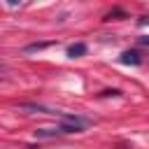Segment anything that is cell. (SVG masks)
<instances>
[{
    "mask_svg": "<svg viewBox=\"0 0 149 149\" xmlns=\"http://www.w3.org/2000/svg\"><path fill=\"white\" fill-rule=\"evenodd\" d=\"M44 47H49V42H35V44H28L26 51H40V49H44Z\"/></svg>",
    "mask_w": 149,
    "mask_h": 149,
    "instance_id": "4",
    "label": "cell"
},
{
    "mask_svg": "<svg viewBox=\"0 0 149 149\" xmlns=\"http://www.w3.org/2000/svg\"><path fill=\"white\" fill-rule=\"evenodd\" d=\"M119 61H121L123 65H140V63H142V58H140V51H135V49H128V51H123Z\"/></svg>",
    "mask_w": 149,
    "mask_h": 149,
    "instance_id": "1",
    "label": "cell"
},
{
    "mask_svg": "<svg viewBox=\"0 0 149 149\" xmlns=\"http://www.w3.org/2000/svg\"><path fill=\"white\" fill-rule=\"evenodd\" d=\"M86 54V44H72L68 47V56L70 58H77V56H84Z\"/></svg>",
    "mask_w": 149,
    "mask_h": 149,
    "instance_id": "2",
    "label": "cell"
},
{
    "mask_svg": "<svg viewBox=\"0 0 149 149\" xmlns=\"http://www.w3.org/2000/svg\"><path fill=\"white\" fill-rule=\"evenodd\" d=\"M137 42H140V44H144V47H149V35H147V37H140Z\"/></svg>",
    "mask_w": 149,
    "mask_h": 149,
    "instance_id": "6",
    "label": "cell"
},
{
    "mask_svg": "<svg viewBox=\"0 0 149 149\" xmlns=\"http://www.w3.org/2000/svg\"><path fill=\"white\" fill-rule=\"evenodd\" d=\"M56 135H61V130L58 128H40V130H35V137H56Z\"/></svg>",
    "mask_w": 149,
    "mask_h": 149,
    "instance_id": "3",
    "label": "cell"
},
{
    "mask_svg": "<svg viewBox=\"0 0 149 149\" xmlns=\"http://www.w3.org/2000/svg\"><path fill=\"white\" fill-rule=\"evenodd\" d=\"M102 95H119V91H116V88H112V91H102Z\"/></svg>",
    "mask_w": 149,
    "mask_h": 149,
    "instance_id": "5",
    "label": "cell"
}]
</instances>
